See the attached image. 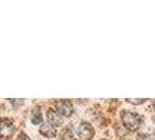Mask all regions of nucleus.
<instances>
[{"label": "nucleus", "instance_id": "obj_1", "mask_svg": "<svg viewBox=\"0 0 155 140\" xmlns=\"http://www.w3.org/2000/svg\"><path fill=\"white\" fill-rule=\"evenodd\" d=\"M121 119H123V124L126 126V128L131 130V131H135L138 130L141 123V118L138 113L134 112H124L121 115Z\"/></svg>", "mask_w": 155, "mask_h": 140}, {"label": "nucleus", "instance_id": "obj_2", "mask_svg": "<svg viewBox=\"0 0 155 140\" xmlns=\"http://www.w3.org/2000/svg\"><path fill=\"white\" fill-rule=\"evenodd\" d=\"M77 133L78 138L82 140H91L93 138V134H94V131H93L92 126L89 124V123H82L77 127Z\"/></svg>", "mask_w": 155, "mask_h": 140}, {"label": "nucleus", "instance_id": "obj_3", "mask_svg": "<svg viewBox=\"0 0 155 140\" xmlns=\"http://www.w3.org/2000/svg\"><path fill=\"white\" fill-rule=\"evenodd\" d=\"M57 111L62 115V116H65V117H69L71 116V113H72V105H71V103L68 101H61L57 103Z\"/></svg>", "mask_w": 155, "mask_h": 140}, {"label": "nucleus", "instance_id": "obj_4", "mask_svg": "<svg viewBox=\"0 0 155 140\" xmlns=\"http://www.w3.org/2000/svg\"><path fill=\"white\" fill-rule=\"evenodd\" d=\"M40 133H41V134H43L45 137L53 138V137H56L57 131H56L55 126H53L51 124H45L41 128H40Z\"/></svg>", "mask_w": 155, "mask_h": 140}, {"label": "nucleus", "instance_id": "obj_5", "mask_svg": "<svg viewBox=\"0 0 155 140\" xmlns=\"http://www.w3.org/2000/svg\"><path fill=\"white\" fill-rule=\"evenodd\" d=\"M48 120H49V124H51L53 126H60L62 125V118L56 115V112H54L53 110L48 111Z\"/></svg>", "mask_w": 155, "mask_h": 140}, {"label": "nucleus", "instance_id": "obj_6", "mask_svg": "<svg viewBox=\"0 0 155 140\" xmlns=\"http://www.w3.org/2000/svg\"><path fill=\"white\" fill-rule=\"evenodd\" d=\"M42 120H43V118H42V113L41 112H38V113H35L33 118H31V122H33V124H40V123H42Z\"/></svg>", "mask_w": 155, "mask_h": 140}, {"label": "nucleus", "instance_id": "obj_7", "mask_svg": "<svg viewBox=\"0 0 155 140\" xmlns=\"http://www.w3.org/2000/svg\"><path fill=\"white\" fill-rule=\"evenodd\" d=\"M138 140H154V138L152 135H149V134H139Z\"/></svg>", "mask_w": 155, "mask_h": 140}, {"label": "nucleus", "instance_id": "obj_8", "mask_svg": "<svg viewBox=\"0 0 155 140\" xmlns=\"http://www.w3.org/2000/svg\"><path fill=\"white\" fill-rule=\"evenodd\" d=\"M16 140H31L28 138V135H26L25 133H20V135L18 137V139Z\"/></svg>", "mask_w": 155, "mask_h": 140}, {"label": "nucleus", "instance_id": "obj_9", "mask_svg": "<svg viewBox=\"0 0 155 140\" xmlns=\"http://www.w3.org/2000/svg\"><path fill=\"white\" fill-rule=\"evenodd\" d=\"M127 102H130V103H137V104H140V103H143L145 99H142V101H132V99H127Z\"/></svg>", "mask_w": 155, "mask_h": 140}, {"label": "nucleus", "instance_id": "obj_10", "mask_svg": "<svg viewBox=\"0 0 155 140\" xmlns=\"http://www.w3.org/2000/svg\"><path fill=\"white\" fill-rule=\"evenodd\" d=\"M154 108H155V102H154Z\"/></svg>", "mask_w": 155, "mask_h": 140}, {"label": "nucleus", "instance_id": "obj_11", "mask_svg": "<svg viewBox=\"0 0 155 140\" xmlns=\"http://www.w3.org/2000/svg\"><path fill=\"white\" fill-rule=\"evenodd\" d=\"M154 123H155V117H154Z\"/></svg>", "mask_w": 155, "mask_h": 140}]
</instances>
